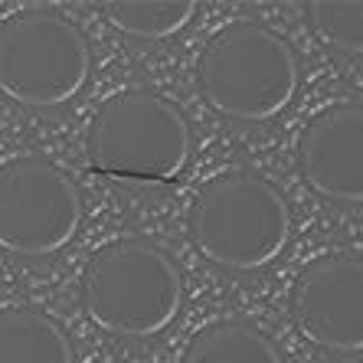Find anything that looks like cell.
I'll return each mask as SVG.
<instances>
[{"label":"cell","instance_id":"cell-2","mask_svg":"<svg viewBox=\"0 0 363 363\" xmlns=\"http://www.w3.org/2000/svg\"><path fill=\"white\" fill-rule=\"evenodd\" d=\"M298 56L275 30L252 20L223 26L196 62L203 101L223 118L269 121L291 105L298 92Z\"/></svg>","mask_w":363,"mask_h":363},{"label":"cell","instance_id":"cell-1","mask_svg":"<svg viewBox=\"0 0 363 363\" xmlns=\"http://www.w3.org/2000/svg\"><path fill=\"white\" fill-rule=\"evenodd\" d=\"M184 279L164 249L144 239H115L82 269L85 314L115 337H154L177 321Z\"/></svg>","mask_w":363,"mask_h":363},{"label":"cell","instance_id":"cell-9","mask_svg":"<svg viewBox=\"0 0 363 363\" xmlns=\"http://www.w3.org/2000/svg\"><path fill=\"white\" fill-rule=\"evenodd\" d=\"M0 363H76L69 334L36 308L0 311Z\"/></svg>","mask_w":363,"mask_h":363},{"label":"cell","instance_id":"cell-4","mask_svg":"<svg viewBox=\"0 0 363 363\" xmlns=\"http://www.w3.org/2000/svg\"><path fill=\"white\" fill-rule=\"evenodd\" d=\"M190 121L174 101L125 89L99 108L89 128V161L128 180H170L190 161Z\"/></svg>","mask_w":363,"mask_h":363},{"label":"cell","instance_id":"cell-5","mask_svg":"<svg viewBox=\"0 0 363 363\" xmlns=\"http://www.w3.org/2000/svg\"><path fill=\"white\" fill-rule=\"evenodd\" d=\"M92 76V50L56 10H26L0 23V92L26 108H60Z\"/></svg>","mask_w":363,"mask_h":363},{"label":"cell","instance_id":"cell-12","mask_svg":"<svg viewBox=\"0 0 363 363\" xmlns=\"http://www.w3.org/2000/svg\"><path fill=\"white\" fill-rule=\"evenodd\" d=\"M308 23L314 36L344 52L360 56L363 52V4L360 0H314L308 4Z\"/></svg>","mask_w":363,"mask_h":363},{"label":"cell","instance_id":"cell-10","mask_svg":"<svg viewBox=\"0 0 363 363\" xmlns=\"http://www.w3.org/2000/svg\"><path fill=\"white\" fill-rule=\"evenodd\" d=\"M184 363H281V354L252 324L216 321L194 334Z\"/></svg>","mask_w":363,"mask_h":363},{"label":"cell","instance_id":"cell-8","mask_svg":"<svg viewBox=\"0 0 363 363\" xmlns=\"http://www.w3.org/2000/svg\"><path fill=\"white\" fill-rule=\"evenodd\" d=\"M304 184L334 203L363 200V108L337 101L318 111L298 144Z\"/></svg>","mask_w":363,"mask_h":363},{"label":"cell","instance_id":"cell-3","mask_svg":"<svg viewBox=\"0 0 363 363\" xmlns=\"http://www.w3.org/2000/svg\"><path fill=\"white\" fill-rule=\"evenodd\" d=\"M186 226L194 245L210 262L233 272H255L285 252L291 210L265 177L229 170L200 186Z\"/></svg>","mask_w":363,"mask_h":363},{"label":"cell","instance_id":"cell-7","mask_svg":"<svg viewBox=\"0 0 363 363\" xmlns=\"http://www.w3.org/2000/svg\"><path fill=\"white\" fill-rule=\"evenodd\" d=\"M291 314L321 350H363V262L357 252H330L304 265L291 288Z\"/></svg>","mask_w":363,"mask_h":363},{"label":"cell","instance_id":"cell-6","mask_svg":"<svg viewBox=\"0 0 363 363\" xmlns=\"http://www.w3.org/2000/svg\"><path fill=\"white\" fill-rule=\"evenodd\" d=\"M82 223L76 180L46 157H17L0 167V249L52 255L72 242Z\"/></svg>","mask_w":363,"mask_h":363},{"label":"cell","instance_id":"cell-11","mask_svg":"<svg viewBox=\"0 0 363 363\" xmlns=\"http://www.w3.org/2000/svg\"><path fill=\"white\" fill-rule=\"evenodd\" d=\"M108 23L135 40H170L184 33L196 13L194 0H118L105 4Z\"/></svg>","mask_w":363,"mask_h":363}]
</instances>
